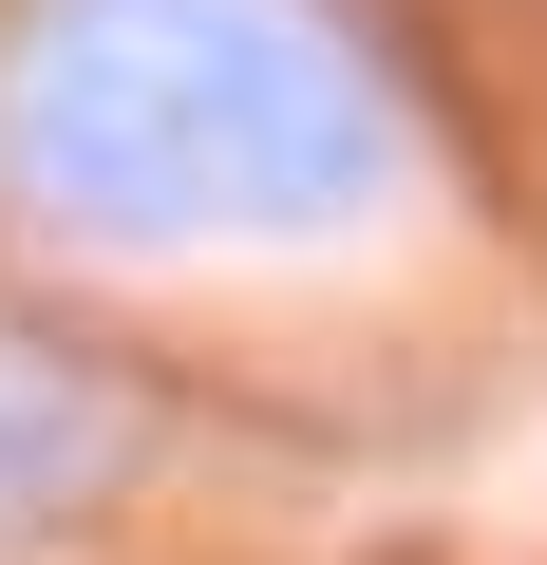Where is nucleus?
Here are the masks:
<instances>
[{"label": "nucleus", "instance_id": "f257e3e1", "mask_svg": "<svg viewBox=\"0 0 547 565\" xmlns=\"http://www.w3.org/2000/svg\"><path fill=\"white\" fill-rule=\"evenodd\" d=\"M0 170L57 226H359L397 132L322 0H39L0 57Z\"/></svg>", "mask_w": 547, "mask_h": 565}]
</instances>
